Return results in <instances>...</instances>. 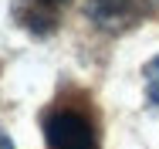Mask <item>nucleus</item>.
<instances>
[{"label":"nucleus","instance_id":"f257e3e1","mask_svg":"<svg viewBox=\"0 0 159 149\" xmlns=\"http://www.w3.org/2000/svg\"><path fill=\"white\" fill-rule=\"evenodd\" d=\"M44 139L51 149H98L95 129L88 115L75 112V109H48L44 112Z\"/></svg>","mask_w":159,"mask_h":149},{"label":"nucleus","instance_id":"f03ea898","mask_svg":"<svg viewBox=\"0 0 159 149\" xmlns=\"http://www.w3.org/2000/svg\"><path fill=\"white\" fill-rule=\"evenodd\" d=\"M64 3L68 0H14V21L37 37H48L58 27Z\"/></svg>","mask_w":159,"mask_h":149},{"label":"nucleus","instance_id":"7ed1b4c3","mask_svg":"<svg viewBox=\"0 0 159 149\" xmlns=\"http://www.w3.org/2000/svg\"><path fill=\"white\" fill-rule=\"evenodd\" d=\"M85 14L102 30H122L142 14V7L139 0H85Z\"/></svg>","mask_w":159,"mask_h":149},{"label":"nucleus","instance_id":"20e7f679","mask_svg":"<svg viewBox=\"0 0 159 149\" xmlns=\"http://www.w3.org/2000/svg\"><path fill=\"white\" fill-rule=\"evenodd\" d=\"M142 78H146V98H149V105H159V58H152L142 68Z\"/></svg>","mask_w":159,"mask_h":149},{"label":"nucleus","instance_id":"39448f33","mask_svg":"<svg viewBox=\"0 0 159 149\" xmlns=\"http://www.w3.org/2000/svg\"><path fill=\"white\" fill-rule=\"evenodd\" d=\"M0 149H14V142L7 139V132H0Z\"/></svg>","mask_w":159,"mask_h":149}]
</instances>
